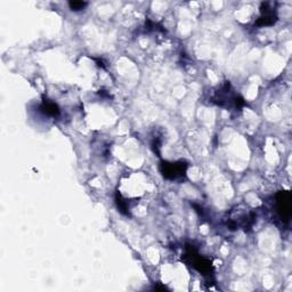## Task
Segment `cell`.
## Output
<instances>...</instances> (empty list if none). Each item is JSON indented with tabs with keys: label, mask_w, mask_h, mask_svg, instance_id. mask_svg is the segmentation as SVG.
Here are the masks:
<instances>
[{
	"label": "cell",
	"mask_w": 292,
	"mask_h": 292,
	"mask_svg": "<svg viewBox=\"0 0 292 292\" xmlns=\"http://www.w3.org/2000/svg\"><path fill=\"white\" fill-rule=\"evenodd\" d=\"M187 166L185 162H162L160 166V171L167 180L176 181L186 175Z\"/></svg>",
	"instance_id": "obj_1"
},
{
	"label": "cell",
	"mask_w": 292,
	"mask_h": 292,
	"mask_svg": "<svg viewBox=\"0 0 292 292\" xmlns=\"http://www.w3.org/2000/svg\"><path fill=\"white\" fill-rule=\"evenodd\" d=\"M277 215L284 223H288L291 217V194L289 192H280L276 195Z\"/></svg>",
	"instance_id": "obj_2"
},
{
	"label": "cell",
	"mask_w": 292,
	"mask_h": 292,
	"mask_svg": "<svg viewBox=\"0 0 292 292\" xmlns=\"http://www.w3.org/2000/svg\"><path fill=\"white\" fill-rule=\"evenodd\" d=\"M187 257L191 258L192 266L194 267L197 272L202 273V274H209V273L213 271V266H211V262L208 259L197 255L196 251L193 250L192 247H188L187 249Z\"/></svg>",
	"instance_id": "obj_3"
},
{
	"label": "cell",
	"mask_w": 292,
	"mask_h": 292,
	"mask_svg": "<svg viewBox=\"0 0 292 292\" xmlns=\"http://www.w3.org/2000/svg\"><path fill=\"white\" fill-rule=\"evenodd\" d=\"M277 21V15L275 11L268 7V4H262L261 6V15L256 22L257 26H271L275 24Z\"/></svg>",
	"instance_id": "obj_4"
},
{
	"label": "cell",
	"mask_w": 292,
	"mask_h": 292,
	"mask_svg": "<svg viewBox=\"0 0 292 292\" xmlns=\"http://www.w3.org/2000/svg\"><path fill=\"white\" fill-rule=\"evenodd\" d=\"M229 86V84H228ZM226 95L225 96H221V95H217L215 97V100L216 101H218L217 102V104L218 105H221L223 104V102L224 100H227V94H228V88L226 89ZM228 102L229 103H233L234 106L235 107H238V109H240V107H242L244 105V101H243V98L242 97H240V96H229L228 97Z\"/></svg>",
	"instance_id": "obj_5"
},
{
	"label": "cell",
	"mask_w": 292,
	"mask_h": 292,
	"mask_svg": "<svg viewBox=\"0 0 292 292\" xmlns=\"http://www.w3.org/2000/svg\"><path fill=\"white\" fill-rule=\"evenodd\" d=\"M41 111L45 113V114L49 116H57L60 114V109L59 106L55 104V103L51 102H44L41 105Z\"/></svg>",
	"instance_id": "obj_6"
},
{
	"label": "cell",
	"mask_w": 292,
	"mask_h": 292,
	"mask_svg": "<svg viewBox=\"0 0 292 292\" xmlns=\"http://www.w3.org/2000/svg\"><path fill=\"white\" fill-rule=\"evenodd\" d=\"M87 3H83V2H71L69 3V6L70 8L72 9V11H81L84 7H86Z\"/></svg>",
	"instance_id": "obj_7"
}]
</instances>
